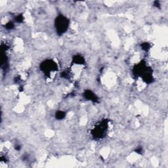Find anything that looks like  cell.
<instances>
[{
  "label": "cell",
  "instance_id": "cell-1",
  "mask_svg": "<svg viewBox=\"0 0 168 168\" xmlns=\"http://www.w3.org/2000/svg\"><path fill=\"white\" fill-rule=\"evenodd\" d=\"M54 25L56 28L57 32L59 35H62L68 30L69 26L68 19L63 15H59L57 17L54 22Z\"/></svg>",
  "mask_w": 168,
  "mask_h": 168
},
{
  "label": "cell",
  "instance_id": "cell-2",
  "mask_svg": "<svg viewBox=\"0 0 168 168\" xmlns=\"http://www.w3.org/2000/svg\"><path fill=\"white\" fill-rule=\"evenodd\" d=\"M41 69L45 74L49 75L51 72L57 70V65L52 60H46L41 63Z\"/></svg>",
  "mask_w": 168,
  "mask_h": 168
},
{
  "label": "cell",
  "instance_id": "cell-3",
  "mask_svg": "<svg viewBox=\"0 0 168 168\" xmlns=\"http://www.w3.org/2000/svg\"><path fill=\"white\" fill-rule=\"evenodd\" d=\"M107 127H108V125H107L106 122H105V120L102 122L100 124L98 125L94 129L93 131L94 137L98 138V139L102 137V136L105 134Z\"/></svg>",
  "mask_w": 168,
  "mask_h": 168
},
{
  "label": "cell",
  "instance_id": "cell-4",
  "mask_svg": "<svg viewBox=\"0 0 168 168\" xmlns=\"http://www.w3.org/2000/svg\"><path fill=\"white\" fill-rule=\"evenodd\" d=\"M83 96L85 97L86 99L89 100H91L93 102H97L98 101V97L95 95L93 92L90 90H86L83 94Z\"/></svg>",
  "mask_w": 168,
  "mask_h": 168
},
{
  "label": "cell",
  "instance_id": "cell-5",
  "mask_svg": "<svg viewBox=\"0 0 168 168\" xmlns=\"http://www.w3.org/2000/svg\"><path fill=\"white\" fill-rule=\"evenodd\" d=\"M73 59L75 64L82 65V64H83V63H84V59H83V57L80 56V55H76V56H75Z\"/></svg>",
  "mask_w": 168,
  "mask_h": 168
},
{
  "label": "cell",
  "instance_id": "cell-6",
  "mask_svg": "<svg viewBox=\"0 0 168 168\" xmlns=\"http://www.w3.org/2000/svg\"><path fill=\"white\" fill-rule=\"evenodd\" d=\"M65 113L63 111H57L56 112L55 116L57 120H63L65 117Z\"/></svg>",
  "mask_w": 168,
  "mask_h": 168
},
{
  "label": "cell",
  "instance_id": "cell-7",
  "mask_svg": "<svg viewBox=\"0 0 168 168\" xmlns=\"http://www.w3.org/2000/svg\"><path fill=\"white\" fill-rule=\"evenodd\" d=\"M141 48H142V49L144 50V51H148L150 48V46L149 43L145 42L141 44Z\"/></svg>",
  "mask_w": 168,
  "mask_h": 168
},
{
  "label": "cell",
  "instance_id": "cell-8",
  "mask_svg": "<svg viewBox=\"0 0 168 168\" xmlns=\"http://www.w3.org/2000/svg\"><path fill=\"white\" fill-rule=\"evenodd\" d=\"M5 28L7 30H11V29H13L14 28V23L12 22H9L5 25Z\"/></svg>",
  "mask_w": 168,
  "mask_h": 168
},
{
  "label": "cell",
  "instance_id": "cell-9",
  "mask_svg": "<svg viewBox=\"0 0 168 168\" xmlns=\"http://www.w3.org/2000/svg\"><path fill=\"white\" fill-rule=\"evenodd\" d=\"M23 19H24V18H23V16L20 15L17 16V17H16L15 21L17 22H21L22 21H23Z\"/></svg>",
  "mask_w": 168,
  "mask_h": 168
}]
</instances>
